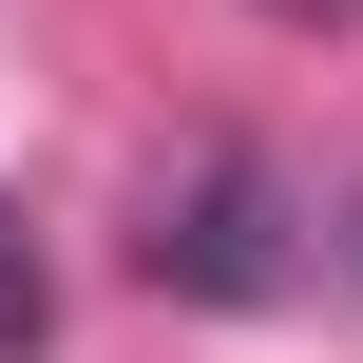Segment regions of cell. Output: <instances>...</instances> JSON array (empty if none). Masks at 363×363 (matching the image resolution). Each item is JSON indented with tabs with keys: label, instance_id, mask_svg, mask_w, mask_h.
<instances>
[{
	"label": "cell",
	"instance_id": "obj_1",
	"mask_svg": "<svg viewBox=\"0 0 363 363\" xmlns=\"http://www.w3.org/2000/svg\"><path fill=\"white\" fill-rule=\"evenodd\" d=\"M134 268H153L172 306H287V287H306V191H287L268 153H191V172L153 191Z\"/></svg>",
	"mask_w": 363,
	"mask_h": 363
},
{
	"label": "cell",
	"instance_id": "obj_4",
	"mask_svg": "<svg viewBox=\"0 0 363 363\" xmlns=\"http://www.w3.org/2000/svg\"><path fill=\"white\" fill-rule=\"evenodd\" d=\"M345 268H363V249H345Z\"/></svg>",
	"mask_w": 363,
	"mask_h": 363
},
{
	"label": "cell",
	"instance_id": "obj_3",
	"mask_svg": "<svg viewBox=\"0 0 363 363\" xmlns=\"http://www.w3.org/2000/svg\"><path fill=\"white\" fill-rule=\"evenodd\" d=\"M268 19H306V38H325V19H363V0H268Z\"/></svg>",
	"mask_w": 363,
	"mask_h": 363
},
{
	"label": "cell",
	"instance_id": "obj_2",
	"mask_svg": "<svg viewBox=\"0 0 363 363\" xmlns=\"http://www.w3.org/2000/svg\"><path fill=\"white\" fill-rule=\"evenodd\" d=\"M57 345V268H38V230L0 211V363H38Z\"/></svg>",
	"mask_w": 363,
	"mask_h": 363
}]
</instances>
